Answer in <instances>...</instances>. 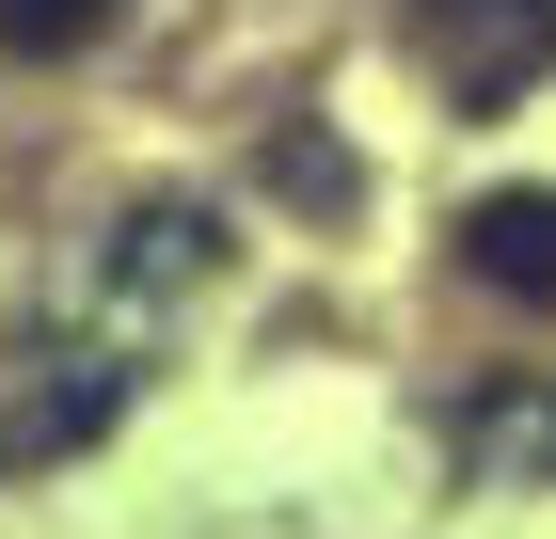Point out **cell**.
Instances as JSON below:
<instances>
[{
    "label": "cell",
    "mask_w": 556,
    "mask_h": 539,
    "mask_svg": "<svg viewBox=\"0 0 556 539\" xmlns=\"http://www.w3.org/2000/svg\"><path fill=\"white\" fill-rule=\"evenodd\" d=\"M414 48H429V80L445 95H525L556 64V0H414Z\"/></svg>",
    "instance_id": "1"
},
{
    "label": "cell",
    "mask_w": 556,
    "mask_h": 539,
    "mask_svg": "<svg viewBox=\"0 0 556 539\" xmlns=\"http://www.w3.org/2000/svg\"><path fill=\"white\" fill-rule=\"evenodd\" d=\"M462 270L493 301H541L556 318V191H477L462 207Z\"/></svg>",
    "instance_id": "2"
},
{
    "label": "cell",
    "mask_w": 556,
    "mask_h": 539,
    "mask_svg": "<svg viewBox=\"0 0 556 539\" xmlns=\"http://www.w3.org/2000/svg\"><path fill=\"white\" fill-rule=\"evenodd\" d=\"M128 16V0H0V48H33V64H64V48H96Z\"/></svg>",
    "instance_id": "3"
},
{
    "label": "cell",
    "mask_w": 556,
    "mask_h": 539,
    "mask_svg": "<svg viewBox=\"0 0 556 539\" xmlns=\"http://www.w3.org/2000/svg\"><path fill=\"white\" fill-rule=\"evenodd\" d=\"M462 460H477V476H493V460H556V413H541V397H509L493 428H462Z\"/></svg>",
    "instance_id": "4"
}]
</instances>
